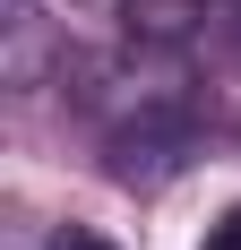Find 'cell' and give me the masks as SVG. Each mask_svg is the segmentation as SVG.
<instances>
[{
    "label": "cell",
    "instance_id": "6da1fadb",
    "mask_svg": "<svg viewBox=\"0 0 241 250\" xmlns=\"http://www.w3.org/2000/svg\"><path fill=\"white\" fill-rule=\"evenodd\" d=\"M112 181L120 190H164L172 173H190L198 155V121H146V129H112Z\"/></svg>",
    "mask_w": 241,
    "mask_h": 250
},
{
    "label": "cell",
    "instance_id": "7a4b0ae2",
    "mask_svg": "<svg viewBox=\"0 0 241 250\" xmlns=\"http://www.w3.org/2000/svg\"><path fill=\"white\" fill-rule=\"evenodd\" d=\"M207 18H216L207 0H120V35L138 52H181Z\"/></svg>",
    "mask_w": 241,
    "mask_h": 250
},
{
    "label": "cell",
    "instance_id": "3957f363",
    "mask_svg": "<svg viewBox=\"0 0 241 250\" xmlns=\"http://www.w3.org/2000/svg\"><path fill=\"white\" fill-rule=\"evenodd\" d=\"M9 86H43V69H52V26H43V9H35V0H9Z\"/></svg>",
    "mask_w": 241,
    "mask_h": 250
},
{
    "label": "cell",
    "instance_id": "277c9868",
    "mask_svg": "<svg viewBox=\"0 0 241 250\" xmlns=\"http://www.w3.org/2000/svg\"><path fill=\"white\" fill-rule=\"evenodd\" d=\"M43 250H120V242H103L95 225H52V242Z\"/></svg>",
    "mask_w": 241,
    "mask_h": 250
},
{
    "label": "cell",
    "instance_id": "5b68a950",
    "mask_svg": "<svg viewBox=\"0 0 241 250\" xmlns=\"http://www.w3.org/2000/svg\"><path fill=\"white\" fill-rule=\"evenodd\" d=\"M207 250H241V199H233V207H224L216 225H207Z\"/></svg>",
    "mask_w": 241,
    "mask_h": 250
}]
</instances>
